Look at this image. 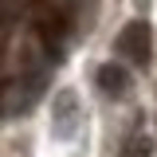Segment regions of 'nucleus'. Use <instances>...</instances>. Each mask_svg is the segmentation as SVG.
<instances>
[{
    "label": "nucleus",
    "instance_id": "7ed1b4c3",
    "mask_svg": "<svg viewBox=\"0 0 157 157\" xmlns=\"http://www.w3.org/2000/svg\"><path fill=\"white\" fill-rule=\"evenodd\" d=\"M94 82L102 86V94L118 98V94H126V86H130V71H126V63H102L94 71Z\"/></svg>",
    "mask_w": 157,
    "mask_h": 157
},
{
    "label": "nucleus",
    "instance_id": "20e7f679",
    "mask_svg": "<svg viewBox=\"0 0 157 157\" xmlns=\"http://www.w3.org/2000/svg\"><path fill=\"white\" fill-rule=\"evenodd\" d=\"M24 8H28V0H0V28H4V24H12Z\"/></svg>",
    "mask_w": 157,
    "mask_h": 157
},
{
    "label": "nucleus",
    "instance_id": "39448f33",
    "mask_svg": "<svg viewBox=\"0 0 157 157\" xmlns=\"http://www.w3.org/2000/svg\"><path fill=\"white\" fill-rule=\"evenodd\" d=\"M122 157H149V141L145 137H130L122 145Z\"/></svg>",
    "mask_w": 157,
    "mask_h": 157
},
{
    "label": "nucleus",
    "instance_id": "f03ea898",
    "mask_svg": "<svg viewBox=\"0 0 157 157\" xmlns=\"http://www.w3.org/2000/svg\"><path fill=\"white\" fill-rule=\"evenodd\" d=\"M114 47H118V55H126L130 63L145 67V63H149V28H145L141 20H137V24H126Z\"/></svg>",
    "mask_w": 157,
    "mask_h": 157
},
{
    "label": "nucleus",
    "instance_id": "f257e3e1",
    "mask_svg": "<svg viewBox=\"0 0 157 157\" xmlns=\"http://www.w3.org/2000/svg\"><path fill=\"white\" fill-rule=\"evenodd\" d=\"M28 12H32V32H36V39L51 55H59L63 43H67V36H71V24L63 16V8L47 4V0H28Z\"/></svg>",
    "mask_w": 157,
    "mask_h": 157
},
{
    "label": "nucleus",
    "instance_id": "423d86ee",
    "mask_svg": "<svg viewBox=\"0 0 157 157\" xmlns=\"http://www.w3.org/2000/svg\"><path fill=\"white\" fill-rule=\"evenodd\" d=\"M0 94H4V78H0Z\"/></svg>",
    "mask_w": 157,
    "mask_h": 157
}]
</instances>
